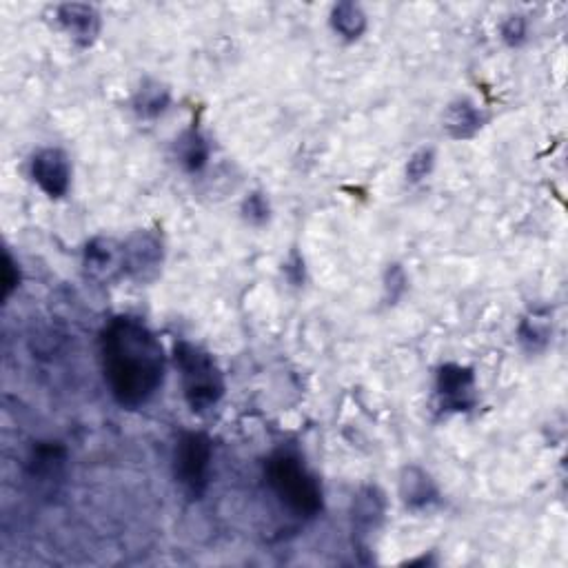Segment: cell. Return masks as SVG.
I'll list each match as a JSON object with an SVG mask.
<instances>
[{
	"label": "cell",
	"mask_w": 568,
	"mask_h": 568,
	"mask_svg": "<svg viewBox=\"0 0 568 568\" xmlns=\"http://www.w3.org/2000/svg\"><path fill=\"white\" fill-rule=\"evenodd\" d=\"M162 260H165V249L154 231H136L123 242V267L125 276L131 280H154L160 273Z\"/></svg>",
	"instance_id": "5"
},
{
	"label": "cell",
	"mask_w": 568,
	"mask_h": 568,
	"mask_svg": "<svg viewBox=\"0 0 568 568\" xmlns=\"http://www.w3.org/2000/svg\"><path fill=\"white\" fill-rule=\"evenodd\" d=\"M400 493L404 504L413 511L429 509L431 504L438 502V489L431 480L429 473H424L418 466H409L404 469L402 480H400Z\"/></svg>",
	"instance_id": "11"
},
{
	"label": "cell",
	"mask_w": 568,
	"mask_h": 568,
	"mask_svg": "<svg viewBox=\"0 0 568 568\" xmlns=\"http://www.w3.org/2000/svg\"><path fill=\"white\" fill-rule=\"evenodd\" d=\"M18 282H20V273H18V267L14 265V260L9 253H5V267H3V284H5V298L12 293L16 287H18Z\"/></svg>",
	"instance_id": "22"
},
{
	"label": "cell",
	"mask_w": 568,
	"mask_h": 568,
	"mask_svg": "<svg viewBox=\"0 0 568 568\" xmlns=\"http://www.w3.org/2000/svg\"><path fill=\"white\" fill-rule=\"evenodd\" d=\"M105 380L120 407L136 409L154 398L165 375V351L145 322L120 316L100 338Z\"/></svg>",
	"instance_id": "1"
},
{
	"label": "cell",
	"mask_w": 568,
	"mask_h": 568,
	"mask_svg": "<svg viewBox=\"0 0 568 568\" xmlns=\"http://www.w3.org/2000/svg\"><path fill=\"white\" fill-rule=\"evenodd\" d=\"M65 464V449L58 442H40L34 446L32 458H29V471L32 478L43 482L54 480L63 471Z\"/></svg>",
	"instance_id": "14"
},
{
	"label": "cell",
	"mask_w": 568,
	"mask_h": 568,
	"mask_svg": "<svg viewBox=\"0 0 568 568\" xmlns=\"http://www.w3.org/2000/svg\"><path fill=\"white\" fill-rule=\"evenodd\" d=\"M58 20L80 45H89L98 36L100 16L91 5L67 3L58 9Z\"/></svg>",
	"instance_id": "10"
},
{
	"label": "cell",
	"mask_w": 568,
	"mask_h": 568,
	"mask_svg": "<svg viewBox=\"0 0 568 568\" xmlns=\"http://www.w3.org/2000/svg\"><path fill=\"white\" fill-rule=\"evenodd\" d=\"M553 322L551 313L546 309H533L520 324V342L524 344L526 351L537 353L544 351L551 342Z\"/></svg>",
	"instance_id": "13"
},
{
	"label": "cell",
	"mask_w": 568,
	"mask_h": 568,
	"mask_svg": "<svg viewBox=\"0 0 568 568\" xmlns=\"http://www.w3.org/2000/svg\"><path fill=\"white\" fill-rule=\"evenodd\" d=\"M32 178L49 198L67 194L71 182L69 160L60 149H43L32 160Z\"/></svg>",
	"instance_id": "7"
},
{
	"label": "cell",
	"mask_w": 568,
	"mask_h": 568,
	"mask_svg": "<svg viewBox=\"0 0 568 568\" xmlns=\"http://www.w3.org/2000/svg\"><path fill=\"white\" fill-rule=\"evenodd\" d=\"M353 531L358 535H371L378 531V526L384 520L387 513V500L380 489L375 486H364V489L355 495L353 500Z\"/></svg>",
	"instance_id": "9"
},
{
	"label": "cell",
	"mask_w": 568,
	"mask_h": 568,
	"mask_svg": "<svg viewBox=\"0 0 568 568\" xmlns=\"http://www.w3.org/2000/svg\"><path fill=\"white\" fill-rule=\"evenodd\" d=\"M482 111L469 98H460L449 105L444 114V129L455 140L473 138L482 129Z\"/></svg>",
	"instance_id": "12"
},
{
	"label": "cell",
	"mask_w": 568,
	"mask_h": 568,
	"mask_svg": "<svg viewBox=\"0 0 568 568\" xmlns=\"http://www.w3.org/2000/svg\"><path fill=\"white\" fill-rule=\"evenodd\" d=\"M331 25L342 38L355 40L364 34V29H367V14L362 12L360 5L340 3L333 7Z\"/></svg>",
	"instance_id": "15"
},
{
	"label": "cell",
	"mask_w": 568,
	"mask_h": 568,
	"mask_svg": "<svg viewBox=\"0 0 568 568\" xmlns=\"http://www.w3.org/2000/svg\"><path fill=\"white\" fill-rule=\"evenodd\" d=\"M435 165V154L433 149H420L415 151V154L409 158V165H407V178L411 182H420L426 176L431 174V169Z\"/></svg>",
	"instance_id": "18"
},
{
	"label": "cell",
	"mask_w": 568,
	"mask_h": 568,
	"mask_svg": "<svg viewBox=\"0 0 568 568\" xmlns=\"http://www.w3.org/2000/svg\"><path fill=\"white\" fill-rule=\"evenodd\" d=\"M134 105L142 118H156L169 105V91L160 85H145L138 91Z\"/></svg>",
	"instance_id": "17"
},
{
	"label": "cell",
	"mask_w": 568,
	"mask_h": 568,
	"mask_svg": "<svg viewBox=\"0 0 568 568\" xmlns=\"http://www.w3.org/2000/svg\"><path fill=\"white\" fill-rule=\"evenodd\" d=\"M174 360L189 409L194 413H207L216 407L225 395V378H222L216 360L189 342L176 344Z\"/></svg>",
	"instance_id": "2"
},
{
	"label": "cell",
	"mask_w": 568,
	"mask_h": 568,
	"mask_svg": "<svg viewBox=\"0 0 568 568\" xmlns=\"http://www.w3.org/2000/svg\"><path fill=\"white\" fill-rule=\"evenodd\" d=\"M502 38L506 45L517 47L526 40V20L522 16H509L502 25Z\"/></svg>",
	"instance_id": "19"
},
{
	"label": "cell",
	"mask_w": 568,
	"mask_h": 568,
	"mask_svg": "<svg viewBox=\"0 0 568 568\" xmlns=\"http://www.w3.org/2000/svg\"><path fill=\"white\" fill-rule=\"evenodd\" d=\"M242 211H245V218L253 225H262L269 218V202L262 194H251L245 200V209Z\"/></svg>",
	"instance_id": "20"
},
{
	"label": "cell",
	"mask_w": 568,
	"mask_h": 568,
	"mask_svg": "<svg viewBox=\"0 0 568 568\" xmlns=\"http://www.w3.org/2000/svg\"><path fill=\"white\" fill-rule=\"evenodd\" d=\"M85 269L94 280L111 282L125 276L123 242L111 238H96L85 247Z\"/></svg>",
	"instance_id": "8"
},
{
	"label": "cell",
	"mask_w": 568,
	"mask_h": 568,
	"mask_svg": "<svg viewBox=\"0 0 568 568\" xmlns=\"http://www.w3.org/2000/svg\"><path fill=\"white\" fill-rule=\"evenodd\" d=\"M267 482L280 502L296 515L313 517L322 511L320 482L296 455L284 451L271 455L267 462Z\"/></svg>",
	"instance_id": "3"
},
{
	"label": "cell",
	"mask_w": 568,
	"mask_h": 568,
	"mask_svg": "<svg viewBox=\"0 0 568 568\" xmlns=\"http://www.w3.org/2000/svg\"><path fill=\"white\" fill-rule=\"evenodd\" d=\"M435 391L442 411L460 413L469 411L478 402V387H475V375L462 364H444L435 380Z\"/></svg>",
	"instance_id": "6"
},
{
	"label": "cell",
	"mask_w": 568,
	"mask_h": 568,
	"mask_svg": "<svg viewBox=\"0 0 568 568\" xmlns=\"http://www.w3.org/2000/svg\"><path fill=\"white\" fill-rule=\"evenodd\" d=\"M404 289H407V276H404V271L398 265H393L387 271V291L391 300L398 298Z\"/></svg>",
	"instance_id": "21"
},
{
	"label": "cell",
	"mask_w": 568,
	"mask_h": 568,
	"mask_svg": "<svg viewBox=\"0 0 568 568\" xmlns=\"http://www.w3.org/2000/svg\"><path fill=\"white\" fill-rule=\"evenodd\" d=\"M213 460V444L205 433H185L174 449V478L189 497L205 493Z\"/></svg>",
	"instance_id": "4"
},
{
	"label": "cell",
	"mask_w": 568,
	"mask_h": 568,
	"mask_svg": "<svg viewBox=\"0 0 568 568\" xmlns=\"http://www.w3.org/2000/svg\"><path fill=\"white\" fill-rule=\"evenodd\" d=\"M178 156L180 162L189 171H198L205 167V162L209 158V147L207 140L202 138L196 129H189L178 140Z\"/></svg>",
	"instance_id": "16"
}]
</instances>
